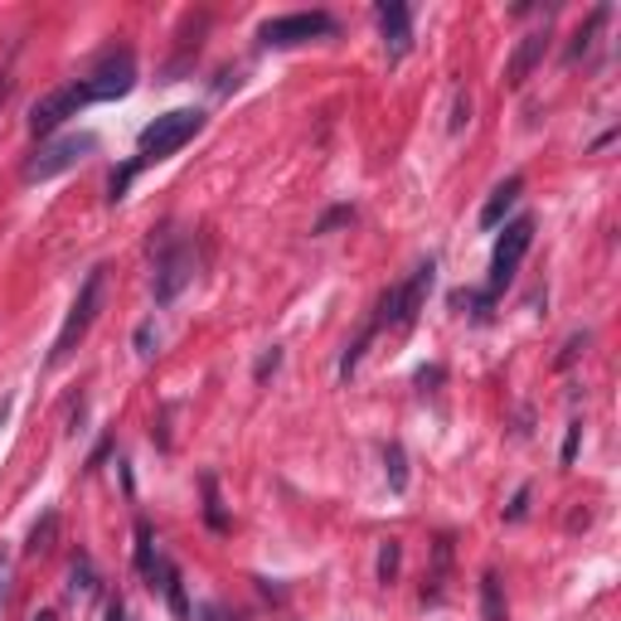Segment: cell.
I'll return each mask as SVG.
<instances>
[{
    "mask_svg": "<svg viewBox=\"0 0 621 621\" xmlns=\"http://www.w3.org/2000/svg\"><path fill=\"white\" fill-rule=\"evenodd\" d=\"M200 131H204V112L200 108H176V112L156 117V122L141 131V141H137V166L170 161V156H176L180 147H190Z\"/></svg>",
    "mask_w": 621,
    "mask_h": 621,
    "instance_id": "obj_1",
    "label": "cell"
},
{
    "mask_svg": "<svg viewBox=\"0 0 621 621\" xmlns=\"http://www.w3.org/2000/svg\"><path fill=\"white\" fill-rule=\"evenodd\" d=\"M92 151H98V137H92V131H69V137H49V141H39V151L20 166V180H24V184H44V180L63 176V170L83 166Z\"/></svg>",
    "mask_w": 621,
    "mask_h": 621,
    "instance_id": "obj_2",
    "label": "cell"
},
{
    "mask_svg": "<svg viewBox=\"0 0 621 621\" xmlns=\"http://www.w3.org/2000/svg\"><path fill=\"white\" fill-rule=\"evenodd\" d=\"M102 282H108V268H92V272L83 277V287H78L73 307H69V315H63V325H59L54 350H49V364H63L78 345H83L88 325L98 321V307H102Z\"/></svg>",
    "mask_w": 621,
    "mask_h": 621,
    "instance_id": "obj_3",
    "label": "cell"
},
{
    "mask_svg": "<svg viewBox=\"0 0 621 621\" xmlns=\"http://www.w3.org/2000/svg\"><path fill=\"white\" fill-rule=\"evenodd\" d=\"M83 88H88L92 102H117V98H127V92L137 88V54H131L127 44L102 49V54L88 63Z\"/></svg>",
    "mask_w": 621,
    "mask_h": 621,
    "instance_id": "obj_4",
    "label": "cell"
},
{
    "mask_svg": "<svg viewBox=\"0 0 621 621\" xmlns=\"http://www.w3.org/2000/svg\"><path fill=\"white\" fill-rule=\"evenodd\" d=\"M534 248V214H520L505 223V233L495 238V253H491V277H485V297H500L505 287L514 282V272H520L524 253Z\"/></svg>",
    "mask_w": 621,
    "mask_h": 621,
    "instance_id": "obj_5",
    "label": "cell"
},
{
    "mask_svg": "<svg viewBox=\"0 0 621 621\" xmlns=\"http://www.w3.org/2000/svg\"><path fill=\"white\" fill-rule=\"evenodd\" d=\"M335 34V16L330 10H292V16H272L262 20L258 39L268 49H297V44H311V39H325Z\"/></svg>",
    "mask_w": 621,
    "mask_h": 621,
    "instance_id": "obj_6",
    "label": "cell"
},
{
    "mask_svg": "<svg viewBox=\"0 0 621 621\" xmlns=\"http://www.w3.org/2000/svg\"><path fill=\"white\" fill-rule=\"evenodd\" d=\"M83 108H92V98H88V88H83V78L78 83H63V88H54V92H44V98L30 108V137H39V141H49L59 127H69L78 112Z\"/></svg>",
    "mask_w": 621,
    "mask_h": 621,
    "instance_id": "obj_7",
    "label": "cell"
},
{
    "mask_svg": "<svg viewBox=\"0 0 621 621\" xmlns=\"http://www.w3.org/2000/svg\"><path fill=\"white\" fill-rule=\"evenodd\" d=\"M194 282V248L190 243H170L161 258H156V277H151V297L156 307H170L180 301V292Z\"/></svg>",
    "mask_w": 621,
    "mask_h": 621,
    "instance_id": "obj_8",
    "label": "cell"
},
{
    "mask_svg": "<svg viewBox=\"0 0 621 621\" xmlns=\"http://www.w3.org/2000/svg\"><path fill=\"white\" fill-rule=\"evenodd\" d=\"M374 20H379V39H384V59L403 63L408 49H413V10L399 6V0H379Z\"/></svg>",
    "mask_w": 621,
    "mask_h": 621,
    "instance_id": "obj_9",
    "label": "cell"
},
{
    "mask_svg": "<svg viewBox=\"0 0 621 621\" xmlns=\"http://www.w3.org/2000/svg\"><path fill=\"white\" fill-rule=\"evenodd\" d=\"M544 54H549V24L544 30H530L514 44V54H510V63H505V88H524L534 78V69L544 63Z\"/></svg>",
    "mask_w": 621,
    "mask_h": 621,
    "instance_id": "obj_10",
    "label": "cell"
},
{
    "mask_svg": "<svg viewBox=\"0 0 621 621\" xmlns=\"http://www.w3.org/2000/svg\"><path fill=\"white\" fill-rule=\"evenodd\" d=\"M520 194H524V176H510V180H500L495 190H491V200L481 204V229H500L510 209L520 204Z\"/></svg>",
    "mask_w": 621,
    "mask_h": 621,
    "instance_id": "obj_11",
    "label": "cell"
},
{
    "mask_svg": "<svg viewBox=\"0 0 621 621\" xmlns=\"http://www.w3.org/2000/svg\"><path fill=\"white\" fill-rule=\"evenodd\" d=\"M166 563H170V559H166L161 549H156V530H151L147 520H137V573L147 578V588L156 583V578H161Z\"/></svg>",
    "mask_w": 621,
    "mask_h": 621,
    "instance_id": "obj_12",
    "label": "cell"
},
{
    "mask_svg": "<svg viewBox=\"0 0 621 621\" xmlns=\"http://www.w3.org/2000/svg\"><path fill=\"white\" fill-rule=\"evenodd\" d=\"M69 598L73 602H92L98 598V568H92V553L78 549L69 563Z\"/></svg>",
    "mask_w": 621,
    "mask_h": 621,
    "instance_id": "obj_13",
    "label": "cell"
},
{
    "mask_svg": "<svg viewBox=\"0 0 621 621\" xmlns=\"http://www.w3.org/2000/svg\"><path fill=\"white\" fill-rule=\"evenodd\" d=\"M607 16H612V6H598L588 16V24H578V34H573V49H568V63H578V59H588L592 54V44H598V34H602V24Z\"/></svg>",
    "mask_w": 621,
    "mask_h": 621,
    "instance_id": "obj_14",
    "label": "cell"
},
{
    "mask_svg": "<svg viewBox=\"0 0 621 621\" xmlns=\"http://www.w3.org/2000/svg\"><path fill=\"white\" fill-rule=\"evenodd\" d=\"M481 621H505V588H500L495 568L481 573Z\"/></svg>",
    "mask_w": 621,
    "mask_h": 621,
    "instance_id": "obj_15",
    "label": "cell"
},
{
    "mask_svg": "<svg viewBox=\"0 0 621 621\" xmlns=\"http://www.w3.org/2000/svg\"><path fill=\"white\" fill-rule=\"evenodd\" d=\"M54 534H59V510H44V520H34V530H30V544H24V553H49L54 549Z\"/></svg>",
    "mask_w": 621,
    "mask_h": 621,
    "instance_id": "obj_16",
    "label": "cell"
},
{
    "mask_svg": "<svg viewBox=\"0 0 621 621\" xmlns=\"http://www.w3.org/2000/svg\"><path fill=\"white\" fill-rule=\"evenodd\" d=\"M384 467H389V491L403 495L408 491V452H403V442H389L384 447Z\"/></svg>",
    "mask_w": 621,
    "mask_h": 621,
    "instance_id": "obj_17",
    "label": "cell"
},
{
    "mask_svg": "<svg viewBox=\"0 0 621 621\" xmlns=\"http://www.w3.org/2000/svg\"><path fill=\"white\" fill-rule=\"evenodd\" d=\"M399 563H403V544L399 539H384V544H379V563H374V573H379V583H393V578H399Z\"/></svg>",
    "mask_w": 621,
    "mask_h": 621,
    "instance_id": "obj_18",
    "label": "cell"
},
{
    "mask_svg": "<svg viewBox=\"0 0 621 621\" xmlns=\"http://www.w3.org/2000/svg\"><path fill=\"white\" fill-rule=\"evenodd\" d=\"M137 170H141L137 161H127V166H117L112 176H108V200H112V204H117V200H127V184L137 180Z\"/></svg>",
    "mask_w": 621,
    "mask_h": 621,
    "instance_id": "obj_19",
    "label": "cell"
},
{
    "mask_svg": "<svg viewBox=\"0 0 621 621\" xmlns=\"http://www.w3.org/2000/svg\"><path fill=\"white\" fill-rule=\"evenodd\" d=\"M204 520H209V530H229V520H223V510H219L214 475H204Z\"/></svg>",
    "mask_w": 621,
    "mask_h": 621,
    "instance_id": "obj_20",
    "label": "cell"
},
{
    "mask_svg": "<svg viewBox=\"0 0 621 621\" xmlns=\"http://www.w3.org/2000/svg\"><path fill=\"white\" fill-rule=\"evenodd\" d=\"M467 127H471V92L461 88L457 98H452V122H447V131L457 137V131H467Z\"/></svg>",
    "mask_w": 621,
    "mask_h": 621,
    "instance_id": "obj_21",
    "label": "cell"
},
{
    "mask_svg": "<svg viewBox=\"0 0 621 621\" xmlns=\"http://www.w3.org/2000/svg\"><path fill=\"white\" fill-rule=\"evenodd\" d=\"M156 345H161V330H156V321H141L137 325V354H141V360H151Z\"/></svg>",
    "mask_w": 621,
    "mask_h": 621,
    "instance_id": "obj_22",
    "label": "cell"
},
{
    "mask_svg": "<svg viewBox=\"0 0 621 621\" xmlns=\"http://www.w3.org/2000/svg\"><path fill=\"white\" fill-rule=\"evenodd\" d=\"M340 223H354V209H350V204H340V209H325V214L315 219V229H311V233H330V229H340Z\"/></svg>",
    "mask_w": 621,
    "mask_h": 621,
    "instance_id": "obj_23",
    "label": "cell"
},
{
    "mask_svg": "<svg viewBox=\"0 0 621 621\" xmlns=\"http://www.w3.org/2000/svg\"><path fill=\"white\" fill-rule=\"evenodd\" d=\"M524 514H530V485H520V491L510 495V505H505V520H510V524H520Z\"/></svg>",
    "mask_w": 621,
    "mask_h": 621,
    "instance_id": "obj_24",
    "label": "cell"
},
{
    "mask_svg": "<svg viewBox=\"0 0 621 621\" xmlns=\"http://www.w3.org/2000/svg\"><path fill=\"white\" fill-rule=\"evenodd\" d=\"M583 345H588V330H578V335H568V345H563V354H559V369H568L583 354Z\"/></svg>",
    "mask_w": 621,
    "mask_h": 621,
    "instance_id": "obj_25",
    "label": "cell"
},
{
    "mask_svg": "<svg viewBox=\"0 0 621 621\" xmlns=\"http://www.w3.org/2000/svg\"><path fill=\"white\" fill-rule=\"evenodd\" d=\"M578 442H583V422H568V438H563V467H573Z\"/></svg>",
    "mask_w": 621,
    "mask_h": 621,
    "instance_id": "obj_26",
    "label": "cell"
},
{
    "mask_svg": "<svg viewBox=\"0 0 621 621\" xmlns=\"http://www.w3.org/2000/svg\"><path fill=\"white\" fill-rule=\"evenodd\" d=\"M277 369H282V350L272 345V350L258 360V384H262V379H268V374H277Z\"/></svg>",
    "mask_w": 621,
    "mask_h": 621,
    "instance_id": "obj_27",
    "label": "cell"
},
{
    "mask_svg": "<svg viewBox=\"0 0 621 621\" xmlns=\"http://www.w3.org/2000/svg\"><path fill=\"white\" fill-rule=\"evenodd\" d=\"M6 592H10V549L0 544V607H6Z\"/></svg>",
    "mask_w": 621,
    "mask_h": 621,
    "instance_id": "obj_28",
    "label": "cell"
},
{
    "mask_svg": "<svg viewBox=\"0 0 621 621\" xmlns=\"http://www.w3.org/2000/svg\"><path fill=\"white\" fill-rule=\"evenodd\" d=\"M108 621H137V617H131V607H127L122 598H112V602H108Z\"/></svg>",
    "mask_w": 621,
    "mask_h": 621,
    "instance_id": "obj_29",
    "label": "cell"
},
{
    "mask_svg": "<svg viewBox=\"0 0 621 621\" xmlns=\"http://www.w3.org/2000/svg\"><path fill=\"white\" fill-rule=\"evenodd\" d=\"M30 621H59V617H54V607H39V612H34Z\"/></svg>",
    "mask_w": 621,
    "mask_h": 621,
    "instance_id": "obj_30",
    "label": "cell"
}]
</instances>
